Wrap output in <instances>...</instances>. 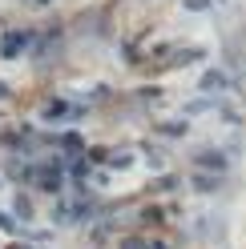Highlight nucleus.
Returning a JSON list of instances; mask_svg holds the SVG:
<instances>
[{
  "instance_id": "f03ea898",
  "label": "nucleus",
  "mask_w": 246,
  "mask_h": 249,
  "mask_svg": "<svg viewBox=\"0 0 246 249\" xmlns=\"http://www.w3.org/2000/svg\"><path fill=\"white\" fill-rule=\"evenodd\" d=\"M61 153H65V157H81V153H85V145H81V137H61Z\"/></svg>"
},
{
  "instance_id": "f257e3e1",
  "label": "nucleus",
  "mask_w": 246,
  "mask_h": 249,
  "mask_svg": "<svg viewBox=\"0 0 246 249\" xmlns=\"http://www.w3.org/2000/svg\"><path fill=\"white\" fill-rule=\"evenodd\" d=\"M81 113H85V108L73 105V101H53L44 117H49V121H73V117H81Z\"/></svg>"
},
{
  "instance_id": "7ed1b4c3",
  "label": "nucleus",
  "mask_w": 246,
  "mask_h": 249,
  "mask_svg": "<svg viewBox=\"0 0 246 249\" xmlns=\"http://www.w3.org/2000/svg\"><path fill=\"white\" fill-rule=\"evenodd\" d=\"M125 249H165V245H158V241H145V245H142V241H129Z\"/></svg>"
}]
</instances>
